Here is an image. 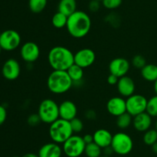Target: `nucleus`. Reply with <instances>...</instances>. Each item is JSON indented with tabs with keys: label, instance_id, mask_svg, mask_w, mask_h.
I'll return each mask as SVG.
<instances>
[{
	"label": "nucleus",
	"instance_id": "obj_37",
	"mask_svg": "<svg viewBox=\"0 0 157 157\" xmlns=\"http://www.w3.org/2000/svg\"><path fill=\"white\" fill-rule=\"evenodd\" d=\"M82 137L84 143H86V145L89 144V143H91L94 142V136L91 134H85V135Z\"/></svg>",
	"mask_w": 157,
	"mask_h": 157
},
{
	"label": "nucleus",
	"instance_id": "obj_30",
	"mask_svg": "<svg viewBox=\"0 0 157 157\" xmlns=\"http://www.w3.org/2000/svg\"><path fill=\"white\" fill-rule=\"evenodd\" d=\"M102 4L104 8L110 10L117 9L121 6L123 0H102Z\"/></svg>",
	"mask_w": 157,
	"mask_h": 157
},
{
	"label": "nucleus",
	"instance_id": "obj_41",
	"mask_svg": "<svg viewBox=\"0 0 157 157\" xmlns=\"http://www.w3.org/2000/svg\"><path fill=\"white\" fill-rule=\"evenodd\" d=\"M153 89H154L155 92H156V95H157V79L154 82V85H153Z\"/></svg>",
	"mask_w": 157,
	"mask_h": 157
},
{
	"label": "nucleus",
	"instance_id": "obj_44",
	"mask_svg": "<svg viewBox=\"0 0 157 157\" xmlns=\"http://www.w3.org/2000/svg\"><path fill=\"white\" fill-rule=\"evenodd\" d=\"M2 48H1V46H0V54H1V52H2Z\"/></svg>",
	"mask_w": 157,
	"mask_h": 157
},
{
	"label": "nucleus",
	"instance_id": "obj_45",
	"mask_svg": "<svg viewBox=\"0 0 157 157\" xmlns=\"http://www.w3.org/2000/svg\"><path fill=\"white\" fill-rule=\"evenodd\" d=\"M98 1H100V2H101V1H102V0H98Z\"/></svg>",
	"mask_w": 157,
	"mask_h": 157
},
{
	"label": "nucleus",
	"instance_id": "obj_33",
	"mask_svg": "<svg viewBox=\"0 0 157 157\" xmlns=\"http://www.w3.org/2000/svg\"><path fill=\"white\" fill-rule=\"evenodd\" d=\"M89 10L93 12H98V10L101 8V4H100V1L98 0H91V1L89 2L88 5Z\"/></svg>",
	"mask_w": 157,
	"mask_h": 157
},
{
	"label": "nucleus",
	"instance_id": "obj_35",
	"mask_svg": "<svg viewBox=\"0 0 157 157\" xmlns=\"http://www.w3.org/2000/svg\"><path fill=\"white\" fill-rule=\"evenodd\" d=\"M107 83H108V84L111 85V86H115V85L117 84L119 78H118L117 76H116V75L110 73V75H109L108 77H107Z\"/></svg>",
	"mask_w": 157,
	"mask_h": 157
},
{
	"label": "nucleus",
	"instance_id": "obj_13",
	"mask_svg": "<svg viewBox=\"0 0 157 157\" xmlns=\"http://www.w3.org/2000/svg\"><path fill=\"white\" fill-rule=\"evenodd\" d=\"M2 73L5 78L8 80H15L21 73L20 64L15 58H9L5 62L2 69Z\"/></svg>",
	"mask_w": 157,
	"mask_h": 157
},
{
	"label": "nucleus",
	"instance_id": "obj_32",
	"mask_svg": "<svg viewBox=\"0 0 157 157\" xmlns=\"http://www.w3.org/2000/svg\"><path fill=\"white\" fill-rule=\"evenodd\" d=\"M28 124L31 126H36L38 124H40V123H41V120L40 116L38 115V113H33L31 114L29 117H28Z\"/></svg>",
	"mask_w": 157,
	"mask_h": 157
},
{
	"label": "nucleus",
	"instance_id": "obj_22",
	"mask_svg": "<svg viewBox=\"0 0 157 157\" xmlns=\"http://www.w3.org/2000/svg\"><path fill=\"white\" fill-rule=\"evenodd\" d=\"M67 74L70 76L73 83H79L84 77V69L74 63L67 70Z\"/></svg>",
	"mask_w": 157,
	"mask_h": 157
},
{
	"label": "nucleus",
	"instance_id": "obj_6",
	"mask_svg": "<svg viewBox=\"0 0 157 157\" xmlns=\"http://www.w3.org/2000/svg\"><path fill=\"white\" fill-rule=\"evenodd\" d=\"M110 146L114 153L120 155H126L133 149V142L128 134L120 132L113 135Z\"/></svg>",
	"mask_w": 157,
	"mask_h": 157
},
{
	"label": "nucleus",
	"instance_id": "obj_15",
	"mask_svg": "<svg viewBox=\"0 0 157 157\" xmlns=\"http://www.w3.org/2000/svg\"><path fill=\"white\" fill-rule=\"evenodd\" d=\"M117 87L120 95L127 98L134 94L135 89H136L135 83L133 78L127 75L119 78Z\"/></svg>",
	"mask_w": 157,
	"mask_h": 157
},
{
	"label": "nucleus",
	"instance_id": "obj_16",
	"mask_svg": "<svg viewBox=\"0 0 157 157\" xmlns=\"http://www.w3.org/2000/svg\"><path fill=\"white\" fill-rule=\"evenodd\" d=\"M78 108L76 105L70 100H65L59 105V116L61 119L70 122L76 118Z\"/></svg>",
	"mask_w": 157,
	"mask_h": 157
},
{
	"label": "nucleus",
	"instance_id": "obj_12",
	"mask_svg": "<svg viewBox=\"0 0 157 157\" xmlns=\"http://www.w3.org/2000/svg\"><path fill=\"white\" fill-rule=\"evenodd\" d=\"M130 69V63L127 58L118 57L113 58L109 64V71L110 74L116 75L118 78L127 75Z\"/></svg>",
	"mask_w": 157,
	"mask_h": 157
},
{
	"label": "nucleus",
	"instance_id": "obj_4",
	"mask_svg": "<svg viewBox=\"0 0 157 157\" xmlns=\"http://www.w3.org/2000/svg\"><path fill=\"white\" fill-rule=\"evenodd\" d=\"M48 132L52 141L58 144H63L74 133L70 122L61 118L50 124Z\"/></svg>",
	"mask_w": 157,
	"mask_h": 157
},
{
	"label": "nucleus",
	"instance_id": "obj_18",
	"mask_svg": "<svg viewBox=\"0 0 157 157\" xmlns=\"http://www.w3.org/2000/svg\"><path fill=\"white\" fill-rule=\"evenodd\" d=\"M63 153L62 148L55 143H48L43 145L38 151L39 157H61Z\"/></svg>",
	"mask_w": 157,
	"mask_h": 157
},
{
	"label": "nucleus",
	"instance_id": "obj_47",
	"mask_svg": "<svg viewBox=\"0 0 157 157\" xmlns=\"http://www.w3.org/2000/svg\"><path fill=\"white\" fill-rule=\"evenodd\" d=\"M0 35H1V33H0Z\"/></svg>",
	"mask_w": 157,
	"mask_h": 157
},
{
	"label": "nucleus",
	"instance_id": "obj_29",
	"mask_svg": "<svg viewBox=\"0 0 157 157\" xmlns=\"http://www.w3.org/2000/svg\"><path fill=\"white\" fill-rule=\"evenodd\" d=\"M147 64V60L142 55H136L132 58V65L136 69H142Z\"/></svg>",
	"mask_w": 157,
	"mask_h": 157
},
{
	"label": "nucleus",
	"instance_id": "obj_28",
	"mask_svg": "<svg viewBox=\"0 0 157 157\" xmlns=\"http://www.w3.org/2000/svg\"><path fill=\"white\" fill-rule=\"evenodd\" d=\"M146 112L152 117H157V95L151 97L148 100Z\"/></svg>",
	"mask_w": 157,
	"mask_h": 157
},
{
	"label": "nucleus",
	"instance_id": "obj_8",
	"mask_svg": "<svg viewBox=\"0 0 157 157\" xmlns=\"http://www.w3.org/2000/svg\"><path fill=\"white\" fill-rule=\"evenodd\" d=\"M126 103H127V112L134 117L147 111L148 100L144 95L133 94L131 96L127 98Z\"/></svg>",
	"mask_w": 157,
	"mask_h": 157
},
{
	"label": "nucleus",
	"instance_id": "obj_20",
	"mask_svg": "<svg viewBox=\"0 0 157 157\" xmlns=\"http://www.w3.org/2000/svg\"><path fill=\"white\" fill-rule=\"evenodd\" d=\"M77 11L76 0H60L58 6V12H61L67 17Z\"/></svg>",
	"mask_w": 157,
	"mask_h": 157
},
{
	"label": "nucleus",
	"instance_id": "obj_31",
	"mask_svg": "<svg viewBox=\"0 0 157 157\" xmlns=\"http://www.w3.org/2000/svg\"><path fill=\"white\" fill-rule=\"evenodd\" d=\"M70 123L73 132L78 133V132H81L83 130V129H84V123H83V121L81 119H78L76 117V118L71 120Z\"/></svg>",
	"mask_w": 157,
	"mask_h": 157
},
{
	"label": "nucleus",
	"instance_id": "obj_23",
	"mask_svg": "<svg viewBox=\"0 0 157 157\" xmlns=\"http://www.w3.org/2000/svg\"><path fill=\"white\" fill-rule=\"evenodd\" d=\"M117 126L121 129H126L133 123V116L126 112L117 117Z\"/></svg>",
	"mask_w": 157,
	"mask_h": 157
},
{
	"label": "nucleus",
	"instance_id": "obj_42",
	"mask_svg": "<svg viewBox=\"0 0 157 157\" xmlns=\"http://www.w3.org/2000/svg\"><path fill=\"white\" fill-rule=\"evenodd\" d=\"M155 129H156V130H157V120H156V123H155Z\"/></svg>",
	"mask_w": 157,
	"mask_h": 157
},
{
	"label": "nucleus",
	"instance_id": "obj_10",
	"mask_svg": "<svg viewBox=\"0 0 157 157\" xmlns=\"http://www.w3.org/2000/svg\"><path fill=\"white\" fill-rule=\"evenodd\" d=\"M75 63L83 69H86L94 64L96 59V54L89 48L80 49L74 55Z\"/></svg>",
	"mask_w": 157,
	"mask_h": 157
},
{
	"label": "nucleus",
	"instance_id": "obj_36",
	"mask_svg": "<svg viewBox=\"0 0 157 157\" xmlns=\"http://www.w3.org/2000/svg\"><path fill=\"white\" fill-rule=\"evenodd\" d=\"M84 115H85L86 118L89 120H94L97 117L96 112L94 110H93V109H88V110H87Z\"/></svg>",
	"mask_w": 157,
	"mask_h": 157
},
{
	"label": "nucleus",
	"instance_id": "obj_39",
	"mask_svg": "<svg viewBox=\"0 0 157 157\" xmlns=\"http://www.w3.org/2000/svg\"><path fill=\"white\" fill-rule=\"evenodd\" d=\"M21 157H39L38 154L33 153V152H29V153H26L25 155H23Z\"/></svg>",
	"mask_w": 157,
	"mask_h": 157
},
{
	"label": "nucleus",
	"instance_id": "obj_1",
	"mask_svg": "<svg viewBox=\"0 0 157 157\" xmlns=\"http://www.w3.org/2000/svg\"><path fill=\"white\" fill-rule=\"evenodd\" d=\"M66 28L73 38H84L91 29V19L85 12L77 10L67 17Z\"/></svg>",
	"mask_w": 157,
	"mask_h": 157
},
{
	"label": "nucleus",
	"instance_id": "obj_17",
	"mask_svg": "<svg viewBox=\"0 0 157 157\" xmlns=\"http://www.w3.org/2000/svg\"><path fill=\"white\" fill-rule=\"evenodd\" d=\"M151 115H149L147 112L139 114L133 117V125L136 130L139 132H144L149 130L152 125Z\"/></svg>",
	"mask_w": 157,
	"mask_h": 157
},
{
	"label": "nucleus",
	"instance_id": "obj_11",
	"mask_svg": "<svg viewBox=\"0 0 157 157\" xmlns=\"http://www.w3.org/2000/svg\"><path fill=\"white\" fill-rule=\"evenodd\" d=\"M21 58L28 63L35 62L40 55V49L34 42H26L21 46L20 49Z\"/></svg>",
	"mask_w": 157,
	"mask_h": 157
},
{
	"label": "nucleus",
	"instance_id": "obj_7",
	"mask_svg": "<svg viewBox=\"0 0 157 157\" xmlns=\"http://www.w3.org/2000/svg\"><path fill=\"white\" fill-rule=\"evenodd\" d=\"M86 143L82 136L72 135L67 140L63 143V152L67 157H79L84 153Z\"/></svg>",
	"mask_w": 157,
	"mask_h": 157
},
{
	"label": "nucleus",
	"instance_id": "obj_26",
	"mask_svg": "<svg viewBox=\"0 0 157 157\" xmlns=\"http://www.w3.org/2000/svg\"><path fill=\"white\" fill-rule=\"evenodd\" d=\"M84 153L87 157H99L102 153V149L93 142L86 145Z\"/></svg>",
	"mask_w": 157,
	"mask_h": 157
},
{
	"label": "nucleus",
	"instance_id": "obj_9",
	"mask_svg": "<svg viewBox=\"0 0 157 157\" xmlns=\"http://www.w3.org/2000/svg\"><path fill=\"white\" fill-rule=\"evenodd\" d=\"M21 44L19 33L13 29H7L0 35V46L2 50L13 51Z\"/></svg>",
	"mask_w": 157,
	"mask_h": 157
},
{
	"label": "nucleus",
	"instance_id": "obj_5",
	"mask_svg": "<svg viewBox=\"0 0 157 157\" xmlns=\"http://www.w3.org/2000/svg\"><path fill=\"white\" fill-rule=\"evenodd\" d=\"M38 114L42 123L52 124L60 118L59 105L51 99L42 100L38 106Z\"/></svg>",
	"mask_w": 157,
	"mask_h": 157
},
{
	"label": "nucleus",
	"instance_id": "obj_34",
	"mask_svg": "<svg viewBox=\"0 0 157 157\" xmlns=\"http://www.w3.org/2000/svg\"><path fill=\"white\" fill-rule=\"evenodd\" d=\"M7 118V111L3 106L0 105V126L6 122Z\"/></svg>",
	"mask_w": 157,
	"mask_h": 157
},
{
	"label": "nucleus",
	"instance_id": "obj_43",
	"mask_svg": "<svg viewBox=\"0 0 157 157\" xmlns=\"http://www.w3.org/2000/svg\"><path fill=\"white\" fill-rule=\"evenodd\" d=\"M99 157H109V156H107V155H101V156H99Z\"/></svg>",
	"mask_w": 157,
	"mask_h": 157
},
{
	"label": "nucleus",
	"instance_id": "obj_19",
	"mask_svg": "<svg viewBox=\"0 0 157 157\" xmlns=\"http://www.w3.org/2000/svg\"><path fill=\"white\" fill-rule=\"evenodd\" d=\"M94 142L100 146L101 149L110 146L111 145L113 135L110 131L105 129H99L93 134Z\"/></svg>",
	"mask_w": 157,
	"mask_h": 157
},
{
	"label": "nucleus",
	"instance_id": "obj_25",
	"mask_svg": "<svg viewBox=\"0 0 157 157\" xmlns=\"http://www.w3.org/2000/svg\"><path fill=\"white\" fill-rule=\"evenodd\" d=\"M48 0H29V9L33 13H40L45 9Z\"/></svg>",
	"mask_w": 157,
	"mask_h": 157
},
{
	"label": "nucleus",
	"instance_id": "obj_21",
	"mask_svg": "<svg viewBox=\"0 0 157 157\" xmlns=\"http://www.w3.org/2000/svg\"><path fill=\"white\" fill-rule=\"evenodd\" d=\"M141 75L148 82H153L157 79V66L155 64H147L141 69Z\"/></svg>",
	"mask_w": 157,
	"mask_h": 157
},
{
	"label": "nucleus",
	"instance_id": "obj_24",
	"mask_svg": "<svg viewBox=\"0 0 157 157\" xmlns=\"http://www.w3.org/2000/svg\"><path fill=\"white\" fill-rule=\"evenodd\" d=\"M67 22V16L60 12H57L52 16V26L56 29H62L66 27Z\"/></svg>",
	"mask_w": 157,
	"mask_h": 157
},
{
	"label": "nucleus",
	"instance_id": "obj_38",
	"mask_svg": "<svg viewBox=\"0 0 157 157\" xmlns=\"http://www.w3.org/2000/svg\"><path fill=\"white\" fill-rule=\"evenodd\" d=\"M104 155H107V156H110V155H112L113 153H114V152H113V149H112L111 146H107V147L104 148Z\"/></svg>",
	"mask_w": 157,
	"mask_h": 157
},
{
	"label": "nucleus",
	"instance_id": "obj_3",
	"mask_svg": "<svg viewBox=\"0 0 157 157\" xmlns=\"http://www.w3.org/2000/svg\"><path fill=\"white\" fill-rule=\"evenodd\" d=\"M73 84L67 71L53 70L48 77V88L54 94L65 93L69 91Z\"/></svg>",
	"mask_w": 157,
	"mask_h": 157
},
{
	"label": "nucleus",
	"instance_id": "obj_40",
	"mask_svg": "<svg viewBox=\"0 0 157 157\" xmlns=\"http://www.w3.org/2000/svg\"><path fill=\"white\" fill-rule=\"evenodd\" d=\"M151 146H152V150H153V152L157 155V142L156 143H155L154 144Z\"/></svg>",
	"mask_w": 157,
	"mask_h": 157
},
{
	"label": "nucleus",
	"instance_id": "obj_27",
	"mask_svg": "<svg viewBox=\"0 0 157 157\" xmlns=\"http://www.w3.org/2000/svg\"><path fill=\"white\" fill-rule=\"evenodd\" d=\"M144 143L147 146H153L157 142V130L156 129H149L146 131L143 137Z\"/></svg>",
	"mask_w": 157,
	"mask_h": 157
},
{
	"label": "nucleus",
	"instance_id": "obj_14",
	"mask_svg": "<svg viewBox=\"0 0 157 157\" xmlns=\"http://www.w3.org/2000/svg\"><path fill=\"white\" fill-rule=\"evenodd\" d=\"M107 110L113 116H119L127 112V103L122 97L114 96L110 98L107 103Z\"/></svg>",
	"mask_w": 157,
	"mask_h": 157
},
{
	"label": "nucleus",
	"instance_id": "obj_46",
	"mask_svg": "<svg viewBox=\"0 0 157 157\" xmlns=\"http://www.w3.org/2000/svg\"><path fill=\"white\" fill-rule=\"evenodd\" d=\"M13 157H18V156H13Z\"/></svg>",
	"mask_w": 157,
	"mask_h": 157
},
{
	"label": "nucleus",
	"instance_id": "obj_2",
	"mask_svg": "<svg viewBox=\"0 0 157 157\" xmlns=\"http://www.w3.org/2000/svg\"><path fill=\"white\" fill-rule=\"evenodd\" d=\"M74 55L64 46H55L49 51L48 60L53 70L67 71L75 63Z\"/></svg>",
	"mask_w": 157,
	"mask_h": 157
}]
</instances>
